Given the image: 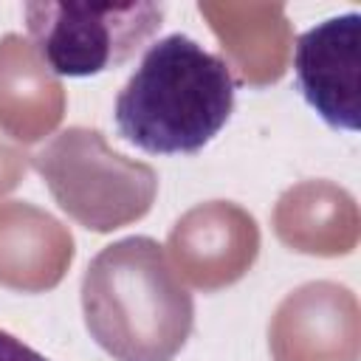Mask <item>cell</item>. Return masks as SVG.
Returning a JSON list of instances; mask_svg holds the SVG:
<instances>
[{
  "mask_svg": "<svg viewBox=\"0 0 361 361\" xmlns=\"http://www.w3.org/2000/svg\"><path fill=\"white\" fill-rule=\"evenodd\" d=\"M271 220L279 243L299 254L344 257L358 245V203L333 180L293 183L279 195Z\"/></svg>",
  "mask_w": 361,
  "mask_h": 361,
  "instance_id": "obj_10",
  "label": "cell"
},
{
  "mask_svg": "<svg viewBox=\"0 0 361 361\" xmlns=\"http://www.w3.org/2000/svg\"><path fill=\"white\" fill-rule=\"evenodd\" d=\"M82 310L113 361H172L195 324L192 293L152 237H124L90 259Z\"/></svg>",
  "mask_w": 361,
  "mask_h": 361,
  "instance_id": "obj_1",
  "label": "cell"
},
{
  "mask_svg": "<svg viewBox=\"0 0 361 361\" xmlns=\"http://www.w3.org/2000/svg\"><path fill=\"white\" fill-rule=\"evenodd\" d=\"M76 245L68 226L39 206L23 200L0 203V285L23 293L56 288Z\"/></svg>",
  "mask_w": 361,
  "mask_h": 361,
  "instance_id": "obj_9",
  "label": "cell"
},
{
  "mask_svg": "<svg viewBox=\"0 0 361 361\" xmlns=\"http://www.w3.org/2000/svg\"><path fill=\"white\" fill-rule=\"evenodd\" d=\"M34 166L56 206L99 234L141 220L158 195L155 169L116 152L93 127L62 130L34 155Z\"/></svg>",
  "mask_w": 361,
  "mask_h": 361,
  "instance_id": "obj_3",
  "label": "cell"
},
{
  "mask_svg": "<svg viewBox=\"0 0 361 361\" xmlns=\"http://www.w3.org/2000/svg\"><path fill=\"white\" fill-rule=\"evenodd\" d=\"M234 76L228 65L186 34L149 45L116 99L124 141L152 155L200 152L231 118Z\"/></svg>",
  "mask_w": 361,
  "mask_h": 361,
  "instance_id": "obj_2",
  "label": "cell"
},
{
  "mask_svg": "<svg viewBox=\"0 0 361 361\" xmlns=\"http://www.w3.org/2000/svg\"><path fill=\"white\" fill-rule=\"evenodd\" d=\"M65 87L20 34L0 37V130L34 144L51 135L65 116Z\"/></svg>",
  "mask_w": 361,
  "mask_h": 361,
  "instance_id": "obj_11",
  "label": "cell"
},
{
  "mask_svg": "<svg viewBox=\"0 0 361 361\" xmlns=\"http://www.w3.org/2000/svg\"><path fill=\"white\" fill-rule=\"evenodd\" d=\"M197 11L243 85L265 87L285 76L293 31L282 3H197Z\"/></svg>",
  "mask_w": 361,
  "mask_h": 361,
  "instance_id": "obj_8",
  "label": "cell"
},
{
  "mask_svg": "<svg viewBox=\"0 0 361 361\" xmlns=\"http://www.w3.org/2000/svg\"><path fill=\"white\" fill-rule=\"evenodd\" d=\"M0 361H48V358L31 350L28 344H23L20 338H14L11 333L0 330Z\"/></svg>",
  "mask_w": 361,
  "mask_h": 361,
  "instance_id": "obj_13",
  "label": "cell"
},
{
  "mask_svg": "<svg viewBox=\"0 0 361 361\" xmlns=\"http://www.w3.org/2000/svg\"><path fill=\"white\" fill-rule=\"evenodd\" d=\"M166 251L192 288L212 293L251 271L259 254V226L231 200L197 203L172 226Z\"/></svg>",
  "mask_w": 361,
  "mask_h": 361,
  "instance_id": "obj_6",
  "label": "cell"
},
{
  "mask_svg": "<svg viewBox=\"0 0 361 361\" xmlns=\"http://www.w3.org/2000/svg\"><path fill=\"white\" fill-rule=\"evenodd\" d=\"M25 169H28V155L20 147L6 144L0 138V195L11 192L23 180Z\"/></svg>",
  "mask_w": 361,
  "mask_h": 361,
  "instance_id": "obj_12",
  "label": "cell"
},
{
  "mask_svg": "<svg viewBox=\"0 0 361 361\" xmlns=\"http://www.w3.org/2000/svg\"><path fill=\"white\" fill-rule=\"evenodd\" d=\"M164 20L161 3H25L37 54L59 76H96L127 62Z\"/></svg>",
  "mask_w": 361,
  "mask_h": 361,
  "instance_id": "obj_4",
  "label": "cell"
},
{
  "mask_svg": "<svg viewBox=\"0 0 361 361\" xmlns=\"http://www.w3.org/2000/svg\"><path fill=\"white\" fill-rule=\"evenodd\" d=\"M293 68L307 104L336 130H358L361 17H330L296 42Z\"/></svg>",
  "mask_w": 361,
  "mask_h": 361,
  "instance_id": "obj_7",
  "label": "cell"
},
{
  "mask_svg": "<svg viewBox=\"0 0 361 361\" xmlns=\"http://www.w3.org/2000/svg\"><path fill=\"white\" fill-rule=\"evenodd\" d=\"M274 361H358L361 310L347 285L305 282L290 290L268 324Z\"/></svg>",
  "mask_w": 361,
  "mask_h": 361,
  "instance_id": "obj_5",
  "label": "cell"
}]
</instances>
